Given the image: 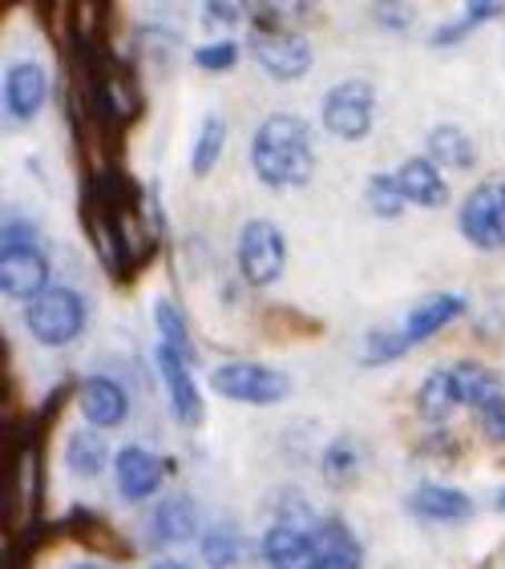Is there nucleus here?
Wrapping results in <instances>:
<instances>
[{"label": "nucleus", "instance_id": "obj_9", "mask_svg": "<svg viewBox=\"0 0 505 569\" xmlns=\"http://www.w3.org/2000/svg\"><path fill=\"white\" fill-rule=\"evenodd\" d=\"M155 360H158V372H162L166 392H170V408H175L178 425L187 428L202 425V392H198L195 376H190V360L178 356L175 348H166V343H158Z\"/></svg>", "mask_w": 505, "mask_h": 569}, {"label": "nucleus", "instance_id": "obj_6", "mask_svg": "<svg viewBox=\"0 0 505 569\" xmlns=\"http://www.w3.org/2000/svg\"><path fill=\"white\" fill-rule=\"evenodd\" d=\"M235 263L247 287H271L287 267V239L284 230L271 219H251L242 222L239 247H235Z\"/></svg>", "mask_w": 505, "mask_h": 569}, {"label": "nucleus", "instance_id": "obj_24", "mask_svg": "<svg viewBox=\"0 0 505 569\" xmlns=\"http://www.w3.org/2000/svg\"><path fill=\"white\" fill-rule=\"evenodd\" d=\"M453 380H457V392H462L465 408H482L485 400H494V396L502 392V376L489 372L485 363H473V360L453 363Z\"/></svg>", "mask_w": 505, "mask_h": 569}, {"label": "nucleus", "instance_id": "obj_13", "mask_svg": "<svg viewBox=\"0 0 505 569\" xmlns=\"http://www.w3.org/2000/svg\"><path fill=\"white\" fill-rule=\"evenodd\" d=\"M408 509L420 517V521H433V526H462L477 513L469 493L453 489V485H420L408 493Z\"/></svg>", "mask_w": 505, "mask_h": 569}, {"label": "nucleus", "instance_id": "obj_28", "mask_svg": "<svg viewBox=\"0 0 505 569\" xmlns=\"http://www.w3.org/2000/svg\"><path fill=\"white\" fill-rule=\"evenodd\" d=\"M364 202L373 210L376 219H396L400 210L408 207L405 190L396 182V174H373L368 178V187H364Z\"/></svg>", "mask_w": 505, "mask_h": 569}, {"label": "nucleus", "instance_id": "obj_4", "mask_svg": "<svg viewBox=\"0 0 505 569\" xmlns=\"http://www.w3.org/2000/svg\"><path fill=\"white\" fill-rule=\"evenodd\" d=\"M251 57L271 81H299V77H308L316 53H311L308 37H299L296 29H284V21H271L264 12L251 29Z\"/></svg>", "mask_w": 505, "mask_h": 569}, {"label": "nucleus", "instance_id": "obj_21", "mask_svg": "<svg viewBox=\"0 0 505 569\" xmlns=\"http://www.w3.org/2000/svg\"><path fill=\"white\" fill-rule=\"evenodd\" d=\"M360 469H364V452L360 445H356V437H336L324 449V457H319V472H324V481L331 485V489H348V485L360 481Z\"/></svg>", "mask_w": 505, "mask_h": 569}, {"label": "nucleus", "instance_id": "obj_16", "mask_svg": "<svg viewBox=\"0 0 505 569\" xmlns=\"http://www.w3.org/2000/svg\"><path fill=\"white\" fill-rule=\"evenodd\" d=\"M465 311V299L457 296V291H437V296H425L413 311L405 316V340L417 348V343L433 340L437 331H445L453 323V319Z\"/></svg>", "mask_w": 505, "mask_h": 569}, {"label": "nucleus", "instance_id": "obj_32", "mask_svg": "<svg viewBox=\"0 0 505 569\" xmlns=\"http://www.w3.org/2000/svg\"><path fill=\"white\" fill-rule=\"evenodd\" d=\"M477 425H482V432L494 445H505V392H497L494 400H485L482 408H477Z\"/></svg>", "mask_w": 505, "mask_h": 569}, {"label": "nucleus", "instance_id": "obj_35", "mask_svg": "<svg viewBox=\"0 0 505 569\" xmlns=\"http://www.w3.org/2000/svg\"><path fill=\"white\" fill-rule=\"evenodd\" d=\"M150 569H187L182 561H158V566H150Z\"/></svg>", "mask_w": 505, "mask_h": 569}, {"label": "nucleus", "instance_id": "obj_19", "mask_svg": "<svg viewBox=\"0 0 505 569\" xmlns=\"http://www.w3.org/2000/svg\"><path fill=\"white\" fill-rule=\"evenodd\" d=\"M457 408L465 405L462 392H457V380H453V363L449 368H433L417 388V417L428 420V425H445Z\"/></svg>", "mask_w": 505, "mask_h": 569}, {"label": "nucleus", "instance_id": "obj_34", "mask_svg": "<svg viewBox=\"0 0 505 569\" xmlns=\"http://www.w3.org/2000/svg\"><path fill=\"white\" fill-rule=\"evenodd\" d=\"M311 0H264V12L271 21H299Z\"/></svg>", "mask_w": 505, "mask_h": 569}, {"label": "nucleus", "instance_id": "obj_14", "mask_svg": "<svg viewBox=\"0 0 505 569\" xmlns=\"http://www.w3.org/2000/svg\"><path fill=\"white\" fill-rule=\"evenodd\" d=\"M396 182L405 190L408 207H425V210H440L449 202V182L440 174V166L433 158H405L400 170H396Z\"/></svg>", "mask_w": 505, "mask_h": 569}, {"label": "nucleus", "instance_id": "obj_23", "mask_svg": "<svg viewBox=\"0 0 505 569\" xmlns=\"http://www.w3.org/2000/svg\"><path fill=\"white\" fill-rule=\"evenodd\" d=\"M222 150H227V121H222L219 113H207L202 126H198L195 150H190V174L207 178L210 170L219 166Z\"/></svg>", "mask_w": 505, "mask_h": 569}, {"label": "nucleus", "instance_id": "obj_36", "mask_svg": "<svg viewBox=\"0 0 505 569\" xmlns=\"http://www.w3.org/2000/svg\"><path fill=\"white\" fill-rule=\"evenodd\" d=\"M494 509H497V513H505V489H502V493L494 497Z\"/></svg>", "mask_w": 505, "mask_h": 569}, {"label": "nucleus", "instance_id": "obj_5", "mask_svg": "<svg viewBox=\"0 0 505 569\" xmlns=\"http://www.w3.org/2000/svg\"><path fill=\"white\" fill-rule=\"evenodd\" d=\"M319 121L331 138L340 142H364L373 133L376 121V86L364 81V77H348V81H336V86L324 93V106H319Z\"/></svg>", "mask_w": 505, "mask_h": 569}, {"label": "nucleus", "instance_id": "obj_26", "mask_svg": "<svg viewBox=\"0 0 505 569\" xmlns=\"http://www.w3.org/2000/svg\"><path fill=\"white\" fill-rule=\"evenodd\" d=\"M198 549H202V561H207L210 569H231V566H239L247 546H242L239 529H235L231 521H222V526H210L207 533H202Z\"/></svg>", "mask_w": 505, "mask_h": 569}, {"label": "nucleus", "instance_id": "obj_29", "mask_svg": "<svg viewBox=\"0 0 505 569\" xmlns=\"http://www.w3.org/2000/svg\"><path fill=\"white\" fill-rule=\"evenodd\" d=\"M413 343L405 340V331H368L364 336V363L376 368V363H393L400 360Z\"/></svg>", "mask_w": 505, "mask_h": 569}, {"label": "nucleus", "instance_id": "obj_30", "mask_svg": "<svg viewBox=\"0 0 505 569\" xmlns=\"http://www.w3.org/2000/svg\"><path fill=\"white\" fill-rule=\"evenodd\" d=\"M195 66L202 73H231L239 66V44L231 37H215L210 44H198L195 49Z\"/></svg>", "mask_w": 505, "mask_h": 569}, {"label": "nucleus", "instance_id": "obj_2", "mask_svg": "<svg viewBox=\"0 0 505 569\" xmlns=\"http://www.w3.org/2000/svg\"><path fill=\"white\" fill-rule=\"evenodd\" d=\"M0 287L9 299H37L49 283V254L41 251V234L33 222L9 219L0 234Z\"/></svg>", "mask_w": 505, "mask_h": 569}, {"label": "nucleus", "instance_id": "obj_20", "mask_svg": "<svg viewBox=\"0 0 505 569\" xmlns=\"http://www.w3.org/2000/svg\"><path fill=\"white\" fill-rule=\"evenodd\" d=\"M428 158L449 170H473L477 162V146L462 126H433L428 130Z\"/></svg>", "mask_w": 505, "mask_h": 569}, {"label": "nucleus", "instance_id": "obj_8", "mask_svg": "<svg viewBox=\"0 0 505 569\" xmlns=\"http://www.w3.org/2000/svg\"><path fill=\"white\" fill-rule=\"evenodd\" d=\"M457 230L477 251H505V182H482L457 210Z\"/></svg>", "mask_w": 505, "mask_h": 569}, {"label": "nucleus", "instance_id": "obj_33", "mask_svg": "<svg viewBox=\"0 0 505 569\" xmlns=\"http://www.w3.org/2000/svg\"><path fill=\"white\" fill-rule=\"evenodd\" d=\"M376 21L388 33H405V29H413V12L405 0H376Z\"/></svg>", "mask_w": 505, "mask_h": 569}, {"label": "nucleus", "instance_id": "obj_37", "mask_svg": "<svg viewBox=\"0 0 505 569\" xmlns=\"http://www.w3.org/2000/svg\"><path fill=\"white\" fill-rule=\"evenodd\" d=\"M78 569H106V566H93V561H86V566H78Z\"/></svg>", "mask_w": 505, "mask_h": 569}, {"label": "nucleus", "instance_id": "obj_15", "mask_svg": "<svg viewBox=\"0 0 505 569\" xmlns=\"http://www.w3.org/2000/svg\"><path fill=\"white\" fill-rule=\"evenodd\" d=\"M316 569H364V546L344 517L316 521Z\"/></svg>", "mask_w": 505, "mask_h": 569}, {"label": "nucleus", "instance_id": "obj_1", "mask_svg": "<svg viewBox=\"0 0 505 569\" xmlns=\"http://www.w3.org/2000/svg\"><path fill=\"white\" fill-rule=\"evenodd\" d=\"M251 170L271 190H299L316 174L311 126L299 113H267L251 138Z\"/></svg>", "mask_w": 505, "mask_h": 569}, {"label": "nucleus", "instance_id": "obj_17", "mask_svg": "<svg viewBox=\"0 0 505 569\" xmlns=\"http://www.w3.org/2000/svg\"><path fill=\"white\" fill-rule=\"evenodd\" d=\"M61 529H66L78 546H86L89 553H101V558H130L126 537H121L101 513H93V509H73V513L61 521Z\"/></svg>", "mask_w": 505, "mask_h": 569}, {"label": "nucleus", "instance_id": "obj_31", "mask_svg": "<svg viewBox=\"0 0 505 569\" xmlns=\"http://www.w3.org/2000/svg\"><path fill=\"white\" fill-rule=\"evenodd\" d=\"M251 12V0H202V21H207L210 33H227V29H239Z\"/></svg>", "mask_w": 505, "mask_h": 569}, {"label": "nucleus", "instance_id": "obj_3", "mask_svg": "<svg viewBox=\"0 0 505 569\" xmlns=\"http://www.w3.org/2000/svg\"><path fill=\"white\" fill-rule=\"evenodd\" d=\"M86 299L73 287H44L41 296L24 303V328L41 348H69L86 331Z\"/></svg>", "mask_w": 505, "mask_h": 569}, {"label": "nucleus", "instance_id": "obj_10", "mask_svg": "<svg viewBox=\"0 0 505 569\" xmlns=\"http://www.w3.org/2000/svg\"><path fill=\"white\" fill-rule=\"evenodd\" d=\"M78 408L89 428H118L130 417V396L110 376H89L78 383Z\"/></svg>", "mask_w": 505, "mask_h": 569}, {"label": "nucleus", "instance_id": "obj_18", "mask_svg": "<svg viewBox=\"0 0 505 569\" xmlns=\"http://www.w3.org/2000/svg\"><path fill=\"white\" fill-rule=\"evenodd\" d=\"M198 533V505L187 493H175L158 501L155 517H150V541L155 546H178Z\"/></svg>", "mask_w": 505, "mask_h": 569}, {"label": "nucleus", "instance_id": "obj_25", "mask_svg": "<svg viewBox=\"0 0 505 569\" xmlns=\"http://www.w3.org/2000/svg\"><path fill=\"white\" fill-rule=\"evenodd\" d=\"M106 440L98 432H89V428H78V432H69L66 440V465L73 477H98L106 469Z\"/></svg>", "mask_w": 505, "mask_h": 569}, {"label": "nucleus", "instance_id": "obj_12", "mask_svg": "<svg viewBox=\"0 0 505 569\" xmlns=\"http://www.w3.org/2000/svg\"><path fill=\"white\" fill-rule=\"evenodd\" d=\"M49 98V73L37 61H17L4 77V110L12 121H33Z\"/></svg>", "mask_w": 505, "mask_h": 569}, {"label": "nucleus", "instance_id": "obj_7", "mask_svg": "<svg viewBox=\"0 0 505 569\" xmlns=\"http://www.w3.org/2000/svg\"><path fill=\"white\" fill-rule=\"evenodd\" d=\"M210 388H215L222 400H235V405L267 408V405H279V400L291 392V380H287L284 372L267 368V363L231 360V363H219V368L210 372Z\"/></svg>", "mask_w": 505, "mask_h": 569}, {"label": "nucleus", "instance_id": "obj_11", "mask_svg": "<svg viewBox=\"0 0 505 569\" xmlns=\"http://www.w3.org/2000/svg\"><path fill=\"white\" fill-rule=\"evenodd\" d=\"M162 477H166V465L162 457H155L150 449H121L118 460H113V481H118V493L126 501H146V497H155L162 489Z\"/></svg>", "mask_w": 505, "mask_h": 569}, {"label": "nucleus", "instance_id": "obj_22", "mask_svg": "<svg viewBox=\"0 0 505 569\" xmlns=\"http://www.w3.org/2000/svg\"><path fill=\"white\" fill-rule=\"evenodd\" d=\"M502 12H505V0H465L462 17H457L453 24H440V29H433L428 44H433V49H445V44L465 41V37H469L473 29H482V24L497 21Z\"/></svg>", "mask_w": 505, "mask_h": 569}, {"label": "nucleus", "instance_id": "obj_27", "mask_svg": "<svg viewBox=\"0 0 505 569\" xmlns=\"http://www.w3.org/2000/svg\"><path fill=\"white\" fill-rule=\"evenodd\" d=\"M155 328H158V343H166V348H175L178 356L195 360V343H190L187 319H182V311H178L170 299H158L155 303Z\"/></svg>", "mask_w": 505, "mask_h": 569}]
</instances>
